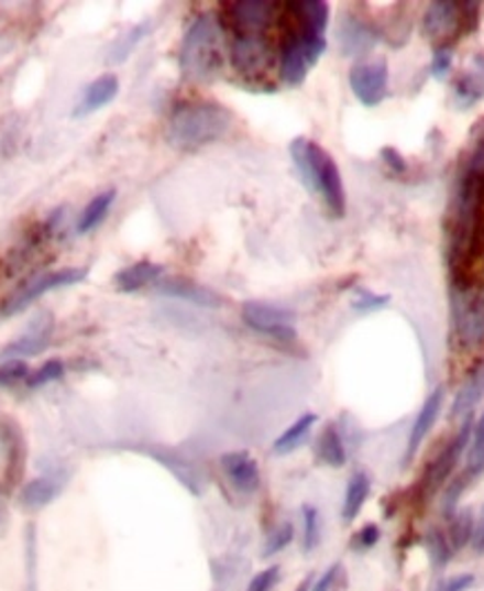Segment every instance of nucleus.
I'll return each instance as SVG.
<instances>
[{"mask_svg": "<svg viewBox=\"0 0 484 591\" xmlns=\"http://www.w3.org/2000/svg\"><path fill=\"white\" fill-rule=\"evenodd\" d=\"M147 32H150V25H147V23H141V25H136V28L123 32V34L117 39V43L110 47L108 61H110V63H123V61L134 52V47L147 36Z\"/></svg>", "mask_w": 484, "mask_h": 591, "instance_id": "nucleus-30", "label": "nucleus"}, {"mask_svg": "<svg viewBox=\"0 0 484 591\" xmlns=\"http://www.w3.org/2000/svg\"><path fill=\"white\" fill-rule=\"evenodd\" d=\"M484 99V54H473L469 65L453 80V103L458 110H471Z\"/></svg>", "mask_w": 484, "mask_h": 591, "instance_id": "nucleus-15", "label": "nucleus"}, {"mask_svg": "<svg viewBox=\"0 0 484 591\" xmlns=\"http://www.w3.org/2000/svg\"><path fill=\"white\" fill-rule=\"evenodd\" d=\"M161 275H164V266L161 264H154V262H136V264H130L125 269H121L117 275H114V288L119 293H136L145 286H152L161 280Z\"/></svg>", "mask_w": 484, "mask_h": 591, "instance_id": "nucleus-23", "label": "nucleus"}, {"mask_svg": "<svg viewBox=\"0 0 484 591\" xmlns=\"http://www.w3.org/2000/svg\"><path fill=\"white\" fill-rule=\"evenodd\" d=\"M338 41L344 56H364L377 45L380 30L355 14H344L340 21Z\"/></svg>", "mask_w": 484, "mask_h": 591, "instance_id": "nucleus-14", "label": "nucleus"}, {"mask_svg": "<svg viewBox=\"0 0 484 591\" xmlns=\"http://www.w3.org/2000/svg\"><path fill=\"white\" fill-rule=\"evenodd\" d=\"M119 90H121V83H119L117 74H112V72L101 74L84 90V95H80L78 103L72 110V119H86V117L103 110L106 106H110L119 97Z\"/></svg>", "mask_w": 484, "mask_h": 591, "instance_id": "nucleus-17", "label": "nucleus"}, {"mask_svg": "<svg viewBox=\"0 0 484 591\" xmlns=\"http://www.w3.org/2000/svg\"><path fill=\"white\" fill-rule=\"evenodd\" d=\"M179 67L188 80H210L221 69V30L210 14L195 19L186 32Z\"/></svg>", "mask_w": 484, "mask_h": 591, "instance_id": "nucleus-5", "label": "nucleus"}, {"mask_svg": "<svg viewBox=\"0 0 484 591\" xmlns=\"http://www.w3.org/2000/svg\"><path fill=\"white\" fill-rule=\"evenodd\" d=\"M480 25V3H455L438 0L427 8L422 32L436 50H453L464 36L473 34Z\"/></svg>", "mask_w": 484, "mask_h": 591, "instance_id": "nucleus-6", "label": "nucleus"}, {"mask_svg": "<svg viewBox=\"0 0 484 591\" xmlns=\"http://www.w3.org/2000/svg\"><path fill=\"white\" fill-rule=\"evenodd\" d=\"M473 529H475V523L471 518V512H464L458 518H453L449 538L453 540L455 547H464L469 540H473Z\"/></svg>", "mask_w": 484, "mask_h": 591, "instance_id": "nucleus-36", "label": "nucleus"}, {"mask_svg": "<svg viewBox=\"0 0 484 591\" xmlns=\"http://www.w3.org/2000/svg\"><path fill=\"white\" fill-rule=\"evenodd\" d=\"M484 397V364L475 366L460 391L455 393V400L451 404V417H464L469 419L471 411L482 402Z\"/></svg>", "mask_w": 484, "mask_h": 591, "instance_id": "nucleus-24", "label": "nucleus"}, {"mask_svg": "<svg viewBox=\"0 0 484 591\" xmlns=\"http://www.w3.org/2000/svg\"><path fill=\"white\" fill-rule=\"evenodd\" d=\"M349 86L362 106H366V108L380 106L388 97V65H386V61L353 65L349 72Z\"/></svg>", "mask_w": 484, "mask_h": 591, "instance_id": "nucleus-11", "label": "nucleus"}, {"mask_svg": "<svg viewBox=\"0 0 484 591\" xmlns=\"http://www.w3.org/2000/svg\"><path fill=\"white\" fill-rule=\"evenodd\" d=\"M447 264L449 280L484 271V119L471 128L447 208Z\"/></svg>", "mask_w": 484, "mask_h": 591, "instance_id": "nucleus-1", "label": "nucleus"}, {"mask_svg": "<svg viewBox=\"0 0 484 591\" xmlns=\"http://www.w3.org/2000/svg\"><path fill=\"white\" fill-rule=\"evenodd\" d=\"M290 158L301 177V184L312 195L321 197L331 217L342 219L346 212V195L336 158L306 136H297L290 143Z\"/></svg>", "mask_w": 484, "mask_h": 591, "instance_id": "nucleus-2", "label": "nucleus"}, {"mask_svg": "<svg viewBox=\"0 0 484 591\" xmlns=\"http://www.w3.org/2000/svg\"><path fill=\"white\" fill-rule=\"evenodd\" d=\"M221 471L226 475V480L239 491V493H255L262 484V473H260V464L255 462V458L246 451H232L221 456Z\"/></svg>", "mask_w": 484, "mask_h": 591, "instance_id": "nucleus-16", "label": "nucleus"}, {"mask_svg": "<svg viewBox=\"0 0 484 591\" xmlns=\"http://www.w3.org/2000/svg\"><path fill=\"white\" fill-rule=\"evenodd\" d=\"M466 473L469 475H482L484 473V415L477 419V425L471 431V449L466 460Z\"/></svg>", "mask_w": 484, "mask_h": 591, "instance_id": "nucleus-31", "label": "nucleus"}, {"mask_svg": "<svg viewBox=\"0 0 484 591\" xmlns=\"http://www.w3.org/2000/svg\"><path fill=\"white\" fill-rule=\"evenodd\" d=\"M65 362L63 360H47L45 364H41L34 373H30L28 377V388H41L45 384H52V382H58L63 380L65 375Z\"/></svg>", "mask_w": 484, "mask_h": 591, "instance_id": "nucleus-32", "label": "nucleus"}, {"mask_svg": "<svg viewBox=\"0 0 484 591\" xmlns=\"http://www.w3.org/2000/svg\"><path fill=\"white\" fill-rule=\"evenodd\" d=\"M273 43L268 32L232 30V65L249 80H260L273 65Z\"/></svg>", "mask_w": 484, "mask_h": 591, "instance_id": "nucleus-9", "label": "nucleus"}, {"mask_svg": "<svg viewBox=\"0 0 484 591\" xmlns=\"http://www.w3.org/2000/svg\"><path fill=\"white\" fill-rule=\"evenodd\" d=\"M471 543H473L475 551H484V510H482L480 521H477V525L473 529V540Z\"/></svg>", "mask_w": 484, "mask_h": 591, "instance_id": "nucleus-45", "label": "nucleus"}, {"mask_svg": "<svg viewBox=\"0 0 484 591\" xmlns=\"http://www.w3.org/2000/svg\"><path fill=\"white\" fill-rule=\"evenodd\" d=\"M327 52V39L301 32L295 23L282 36L279 45V80L297 88L306 80L308 69Z\"/></svg>", "mask_w": 484, "mask_h": 591, "instance_id": "nucleus-7", "label": "nucleus"}, {"mask_svg": "<svg viewBox=\"0 0 484 591\" xmlns=\"http://www.w3.org/2000/svg\"><path fill=\"white\" fill-rule=\"evenodd\" d=\"M427 543H429V554H431V558L436 560V565L438 567H442V565H447L449 562V558H451V547H449V540L440 534V532H429V538H427Z\"/></svg>", "mask_w": 484, "mask_h": 591, "instance_id": "nucleus-37", "label": "nucleus"}, {"mask_svg": "<svg viewBox=\"0 0 484 591\" xmlns=\"http://www.w3.org/2000/svg\"><path fill=\"white\" fill-rule=\"evenodd\" d=\"M232 112L219 103H182L168 123L166 141L179 152H195L219 141L232 128Z\"/></svg>", "mask_w": 484, "mask_h": 591, "instance_id": "nucleus-3", "label": "nucleus"}, {"mask_svg": "<svg viewBox=\"0 0 484 591\" xmlns=\"http://www.w3.org/2000/svg\"><path fill=\"white\" fill-rule=\"evenodd\" d=\"M58 482L54 478H36L28 482L21 491V502L28 510H41V506L50 504L58 495Z\"/></svg>", "mask_w": 484, "mask_h": 591, "instance_id": "nucleus-29", "label": "nucleus"}, {"mask_svg": "<svg viewBox=\"0 0 484 591\" xmlns=\"http://www.w3.org/2000/svg\"><path fill=\"white\" fill-rule=\"evenodd\" d=\"M369 495H371V478L360 471L346 484L344 504H342V518H344V523H353L360 516V512L364 510V504H366Z\"/></svg>", "mask_w": 484, "mask_h": 591, "instance_id": "nucleus-27", "label": "nucleus"}, {"mask_svg": "<svg viewBox=\"0 0 484 591\" xmlns=\"http://www.w3.org/2000/svg\"><path fill=\"white\" fill-rule=\"evenodd\" d=\"M451 319L464 349L484 344V271L473 277L449 280Z\"/></svg>", "mask_w": 484, "mask_h": 591, "instance_id": "nucleus-4", "label": "nucleus"}, {"mask_svg": "<svg viewBox=\"0 0 484 591\" xmlns=\"http://www.w3.org/2000/svg\"><path fill=\"white\" fill-rule=\"evenodd\" d=\"M114 201H117V190H114V188L103 190L101 195H97V197L84 208V212H80L78 223H76V232H78V234L95 232V230L108 219V215H110Z\"/></svg>", "mask_w": 484, "mask_h": 591, "instance_id": "nucleus-25", "label": "nucleus"}, {"mask_svg": "<svg viewBox=\"0 0 484 591\" xmlns=\"http://www.w3.org/2000/svg\"><path fill=\"white\" fill-rule=\"evenodd\" d=\"M317 456L321 462L333 467V469H340L346 464V447H344V440H342V434L338 431V427L329 425L324 431H321V436L317 440Z\"/></svg>", "mask_w": 484, "mask_h": 591, "instance_id": "nucleus-28", "label": "nucleus"}, {"mask_svg": "<svg viewBox=\"0 0 484 591\" xmlns=\"http://www.w3.org/2000/svg\"><path fill=\"white\" fill-rule=\"evenodd\" d=\"M336 576H338V567H331V569H329L324 576H321V578L315 582L312 591H331Z\"/></svg>", "mask_w": 484, "mask_h": 591, "instance_id": "nucleus-44", "label": "nucleus"}, {"mask_svg": "<svg viewBox=\"0 0 484 591\" xmlns=\"http://www.w3.org/2000/svg\"><path fill=\"white\" fill-rule=\"evenodd\" d=\"M88 269L84 266H69V269H58V271H50V273H41L36 277H32L28 284H23L16 293H12L8 297V302L0 306V315L3 317H12L19 315L21 310L30 308L34 302H38L43 295L58 291V288H67V286H76L80 282L88 280Z\"/></svg>", "mask_w": 484, "mask_h": 591, "instance_id": "nucleus-8", "label": "nucleus"}, {"mask_svg": "<svg viewBox=\"0 0 484 591\" xmlns=\"http://www.w3.org/2000/svg\"><path fill=\"white\" fill-rule=\"evenodd\" d=\"M451 63H453V50H436L431 61V76L444 78L451 69Z\"/></svg>", "mask_w": 484, "mask_h": 591, "instance_id": "nucleus-41", "label": "nucleus"}, {"mask_svg": "<svg viewBox=\"0 0 484 591\" xmlns=\"http://www.w3.org/2000/svg\"><path fill=\"white\" fill-rule=\"evenodd\" d=\"M388 302H391L388 295H377V293H371L366 288H358L355 291V297L351 302V308L355 313H362L364 315V313H373V310H380V308L388 306Z\"/></svg>", "mask_w": 484, "mask_h": 591, "instance_id": "nucleus-34", "label": "nucleus"}, {"mask_svg": "<svg viewBox=\"0 0 484 591\" xmlns=\"http://www.w3.org/2000/svg\"><path fill=\"white\" fill-rule=\"evenodd\" d=\"M473 584V573H460L449 580H444L438 591H466Z\"/></svg>", "mask_w": 484, "mask_h": 591, "instance_id": "nucleus-43", "label": "nucleus"}, {"mask_svg": "<svg viewBox=\"0 0 484 591\" xmlns=\"http://www.w3.org/2000/svg\"><path fill=\"white\" fill-rule=\"evenodd\" d=\"M0 445H3V453H6L3 478L8 486H14L23 478V471H25V440H23V431L14 425L12 419L0 422Z\"/></svg>", "mask_w": 484, "mask_h": 591, "instance_id": "nucleus-20", "label": "nucleus"}, {"mask_svg": "<svg viewBox=\"0 0 484 591\" xmlns=\"http://www.w3.org/2000/svg\"><path fill=\"white\" fill-rule=\"evenodd\" d=\"M293 536H295V529H293V525L290 523H284L282 527H277L273 534H271V540H268V545H266V556H271V554H277L279 549H284L290 540H293Z\"/></svg>", "mask_w": 484, "mask_h": 591, "instance_id": "nucleus-39", "label": "nucleus"}, {"mask_svg": "<svg viewBox=\"0 0 484 591\" xmlns=\"http://www.w3.org/2000/svg\"><path fill=\"white\" fill-rule=\"evenodd\" d=\"M377 540H380V527L377 525H366L355 536V545L360 549H371L373 545H377Z\"/></svg>", "mask_w": 484, "mask_h": 591, "instance_id": "nucleus-42", "label": "nucleus"}, {"mask_svg": "<svg viewBox=\"0 0 484 591\" xmlns=\"http://www.w3.org/2000/svg\"><path fill=\"white\" fill-rule=\"evenodd\" d=\"M286 14L290 21L308 34L324 36L329 28V3H321V0H304V3H288Z\"/></svg>", "mask_w": 484, "mask_h": 591, "instance_id": "nucleus-22", "label": "nucleus"}, {"mask_svg": "<svg viewBox=\"0 0 484 591\" xmlns=\"http://www.w3.org/2000/svg\"><path fill=\"white\" fill-rule=\"evenodd\" d=\"M241 319L246 321L249 328L273 337L277 342H295L297 328H295V315L266 302H246L241 308Z\"/></svg>", "mask_w": 484, "mask_h": 591, "instance_id": "nucleus-10", "label": "nucleus"}, {"mask_svg": "<svg viewBox=\"0 0 484 591\" xmlns=\"http://www.w3.org/2000/svg\"><path fill=\"white\" fill-rule=\"evenodd\" d=\"M54 335V319L52 315L43 313L32 321V326L19 337V340L10 342L8 347L0 349V360H25L43 353L52 344Z\"/></svg>", "mask_w": 484, "mask_h": 591, "instance_id": "nucleus-13", "label": "nucleus"}, {"mask_svg": "<svg viewBox=\"0 0 484 591\" xmlns=\"http://www.w3.org/2000/svg\"><path fill=\"white\" fill-rule=\"evenodd\" d=\"M380 156H382V161L386 163L388 171L395 173V175H405V173L409 171L407 158L399 154V150H395V147H391V145H384V147L380 150Z\"/></svg>", "mask_w": 484, "mask_h": 591, "instance_id": "nucleus-38", "label": "nucleus"}, {"mask_svg": "<svg viewBox=\"0 0 484 591\" xmlns=\"http://www.w3.org/2000/svg\"><path fill=\"white\" fill-rule=\"evenodd\" d=\"M30 366L23 360H8L0 364V386L12 388L21 382H28Z\"/></svg>", "mask_w": 484, "mask_h": 591, "instance_id": "nucleus-33", "label": "nucleus"}, {"mask_svg": "<svg viewBox=\"0 0 484 591\" xmlns=\"http://www.w3.org/2000/svg\"><path fill=\"white\" fill-rule=\"evenodd\" d=\"M442 406H444V388L438 386V388H433L429 393V397L425 400L418 417L414 419V427H411L409 442H407V453H405L407 462H411L416 458V453L420 451L422 442L427 440V436L436 427V422H438V417L442 413Z\"/></svg>", "mask_w": 484, "mask_h": 591, "instance_id": "nucleus-19", "label": "nucleus"}, {"mask_svg": "<svg viewBox=\"0 0 484 591\" xmlns=\"http://www.w3.org/2000/svg\"><path fill=\"white\" fill-rule=\"evenodd\" d=\"M154 291L158 295H164V297L182 299V302H188V304H195V306H201V308H221L223 306V299L215 291H210L206 286H199L197 282L186 280V277L158 280L154 284Z\"/></svg>", "mask_w": 484, "mask_h": 591, "instance_id": "nucleus-18", "label": "nucleus"}, {"mask_svg": "<svg viewBox=\"0 0 484 591\" xmlns=\"http://www.w3.org/2000/svg\"><path fill=\"white\" fill-rule=\"evenodd\" d=\"M317 425V415L315 413H304L301 417H297L293 425L275 440L273 445V451L277 456H288L293 451H297L310 436L312 427Z\"/></svg>", "mask_w": 484, "mask_h": 591, "instance_id": "nucleus-26", "label": "nucleus"}, {"mask_svg": "<svg viewBox=\"0 0 484 591\" xmlns=\"http://www.w3.org/2000/svg\"><path fill=\"white\" fill-rule=\"evenodd\" d=\"M277 14V3L268 0H241V3L230 6L232 30H257L268 32Z\"/></svg>", "mask_w": 484, "mask_h": 591, "instance_id": "nucleus-21", "label": "nucleus"}, {"mask_svg": "<svg viewBox=\"0 0 484 591\" xmlns=\"http://www.w3.org/2000/svg\"><path fill=\"white\" fill-rule=\"evenodd\" d=\"M279 578V567H268L260 571L246 587V591H271Z\"/></svg>", "mask_w": 484, "mask_h": 591, "instance_id": "nucleus-40", "label": "nucleus"}, {"mask_svg": "<svg viewBox=\"0 0 484 591\" xmlns=\"http://www.w3.org/2000/svg\"><path fill=\"white\" fill-rule=\"evenodd\" d=\"M304 551H312L319 545V534H321V525H319V514L315 506H304Z\"/></svg>", "mask_w": 484, "mask_h": 591, "instance_id": "nucleus-35", "label": "nucleus"}, {"mask_svg": "<svg viewBox=\"0 0 484 591\" xmlns=\"http://www.w3.org/2000/svg\"><path fill=\"white\" fill-rule=\"evenodd\" d=\"M471 431H473L471 419H464V425L460 427V431L455 434V438L429 464V469L425 473V482H422L427 495H433L451 478L453 469L458 467V462H460V458H462V453L466 449V442L471 438Z\"/></svg>", "mask_w": 484, "mask_h": 591, "instance_id": "nucleus-12", "label": "nucleus"}]
</instances>
